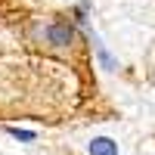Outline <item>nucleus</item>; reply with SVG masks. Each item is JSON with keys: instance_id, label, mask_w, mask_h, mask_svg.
<instances>
[{"instance_id": "f257e3e1", "label": "nucleus", "mask_w": 155, "mask_h": 155, "mask_svg": "<svg viewBox=\"0 0 155 155\" xmlns=\"http://www.w3.org/2000/svg\"><path fill=\"white\" fill-rule=\"evenodd\" d=\"M47 41L53 44V47H71L74 44V25L68 22H53L47 28Z\"/></svg>"}, {"instance_id": "f03ea898", "label": "nucleus", "mask_w": 155, "mask_h": 155, "mask_svg": "<svg viewBox=\"0 0 155 155\" xmlns=\"http://www.w3.org/2000/svg\"><path fill=\"white\" fill-rule=\"evenodd\" d=\"M90 155H118V146L109 137H96V140H90Z\"/></svg>"}, {"instance_id": "7ed1b4c3", "label": "nucleus", "mask_w": 155, "mask_h": 155, "mask_svg": "<svg viewBox=\"0 0 155 155\" xmlns=\"http://www.w3.org/2000/svg\"><path fill=\"white\" fill-rule=\"evenodd\" d=\"M9 134L16 137V140H25V143H31V140H34V134H31V130H16V127H12Z\"/></svg>"}]
</instances>
